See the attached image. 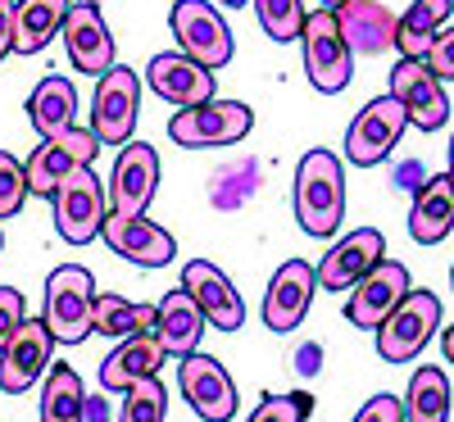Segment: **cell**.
Wrapping results in <instances>:
<instances>
[{
	"mask_svg": "<svg viewBox=\"0 0 454 422\" xmlns=\"http://www.w3.org/2000/svg\"><path fill=\"white\" fill-rule=\"evenodd\" d=\"M295 218L300 227L327 241L340 232L346 223V164H340L332 150H309L295 168Z\"/></svg>",
	"mask_w": 454,
	"mask_h": 422,
	"instance_id": "cell-1",
	"label": "cell"
},
{
	"mask_svg": "<svg viewBox=\"0 0 454 422\" xmlns=\"http://www.w3.org/2000/svg\"><path fill=\"white\" fill-rule=\"evenodd\" d=\"M91 300H96V277L82 263H64L46 277L42 323L51 327L55 345H82L91 336Z\"/></svg>",
	"mask_w": 454,
	"mask_h": 422,
	"instance_id": "cell-2",
	"label": "cell"
},
{
	"mask_svg": "<svg viewBox=\"0 0 454 422\" xmlns=\"http://www.w3.org/2000/svg\"><path fill=\"white\" fill-rule=\"evenodd\" d=\"M300 51H305V73H309V87L318 96H340L350 87L355 55H350L346 36H340V27H336V10L305 14V27H300Z\"/></svg>",
	"mask_w": 454,
	"mask_h": 422,
	"instance_id": "cell-3",
	"label": "cell"
},
{
	"mask_svg": "<svg viewBox=\"0 0 454 422\" xmlns=\"http://www.w3.org/2000/svg\"><path fill=\"white\" fill-rule=\"evenodd\" d=\"M441 327V295L436 291H413L387 314V323L377 327V355L387 363H409L427 350V340Z\"/></svg>",
	"mask_w": 454,
	"mask_h": 422,
	"instance_id": "cell-4",
	"label": "cell"
},
{
	"mask_svg": "<svg viewBox=\"0 0 454 422\" xmlns=\"http://www.w3.org/2000/svg\"><path fill=\"white\" fill-rule=\"evenodd\" d=\"M254 128V109L241 100H205L192 109H177L168 119V137L182 150H209V145H237Z\"/></svg>",
	"mask_w": 454,
	"mask_h": 422,
	"instance_id": "cell-5",
	"label": "cell"
},
{
	"mask_svg": "<svg viewBox=\"0 0 454 422\" xmlns=\"http://www.w3.org/2000/svg\"><path fill=\"white\" fill-rule=\"evenodd\" d=\"M404 128H409V113L400 109L395 96H377L368 100L355 123L346 128V164L355 168H377L382 160L395 155V145L404 141Z\"/></svg>",
	"mask_w": 454,
	"mask_h": 422,
	"instance_id": "cell-6",
	"label": "cell"
},
{
	"mask_svg": "<svg viewBox=\"0 0 454 422\" xmlns=\"http://www.w3.org/2000/svg\"><path fill=\"white\" fill-rule=\"evenodd\" d=\"M137 113H141V78L137 68L114 64L100 73L96 96H91V132L100 145H128L137 132Z\"/></svg>",
	"mask_w": 454,
	"mask_h": 422,
	"instance_id": "cell-7",
	"label": "cell"
},
{
	"mask_svg": "<svg viewBox=\"0 0 454 422\" xmlns=\"http://www.w3.org/2000/svg\"><path fill=\"white\" fill-rule=\"evenodd\" d=\"M177 387H182V400L192 404V413L200 422H232L237 409H241V395H237V381L214 355H182L177 359Z\"/></svg>",
	"mask_w": 454,
	"mask_h": 422,
	"instance_id": "cell-8",
	"label": "cell"
},
{
	"mask_svg": "<svg viewBox=\"0 0 454 422\" xmlns=\"http://www.w3.org/2000/svg\"><path fill=\"white\" fill-rule=\"evenodd\" d=\"M168 27L177 36V51L192 55L196 64H205L214 73L232 64V32H227L223 14L209 5V0H173Z\"/></svg>",
	"mask_w": 454,
	"mask_h": 422,
	"instance_id": "cell-9",
	"label": "cell"
},
{
	"mask_svg": "<svg viewBox=\"0 0 454 422\" xmlns=\"http://www.w3.org/2000/svg\"><path fill=\"white\" fill-rule=\"evenodd\" d=\"M55 232L68 241V246H91L100 237V223L109 214V200H105V186L100 177L87 168L68 173L59 186H55Z\"/></svg>",
	"mask_w": 454,
	"mask_h": 422,
	"instance_id": "cell-10",
	"label": "cell"
},
{
	"mask_svg": "<svg viewBox=\"0 0 454 422\" xmlns=\"http://www.w3.org/2000/svg\"><path fill=\"white\" fill-rule=\"evenodd\" d=\"M96 150H100V141H96V132L91 128H68V132H59V137H46L42 145L32 150V160L23 164V173H27V196H55V186L68 177V173H78V168H87L91 160H96Z\"/></svg>",
	"mask_w": 454,
	"mask_h": 422,
	"instance_id": "cell-11",
	"label": "cell"
},
{
	"mask_svg": "<svg viewBox=\"0 0 454 422\" xmlns=\"http://www.w3.org/2000/svg\"><path fill=\"white\" fill-rule=\"evenodd\" d=\"M160 191V155L155 145L145 141H128L119 150V160H114V173H109V214H123V218H141L150 209Z\"/></svg>",
	"mask_w": 454,
	"mask_h": 422,
	"instance_id": "cell-12",
	"label": "cell"
},
{
	"mask_svg": "<svg viewBox=\"0 0 454 422\" xmlns=\"http://www.w3.org/2000/svg\"><path fill=\"white\" fill-rule=\"evenodd\" d=\"M59 32H64L73 73L100 78V73L114 68V32H109V23H105V14H100L96 0H73Z\"/></svg>",
	"mask_w": 454,
	"mask_h": 422,
	"instance_id": "cell-13",
	"label": "cell"
},
{
	"mask_svg": "<svg viewBox=\"0 0 454 422\" xmlns=\"http://www.w3.org/2000/svg\"><path fill=\"white\" fill-rule=\"evenodd\" d=\"M55 355V336L42 318H23L19 332L10 336V345L0 350V391L5 395H23L32 391L36 381L46 377Z\"/></svg>",
	"mask_w": 454,
	"mask_h": 422,
	"instance_id": "cell-14",
	"label": "cell"
},
{
	"mask_svg": "<svg viewBox=\"0 0 454 422\" xmlns=\"http://www.w3.org/2000/svg\"><path fill=\"white\" fill-rule=\"evenodd\" d=\"M314 291H318L314 263H305V259H286L278 273H273L269 291H263V327L278 332V336L295 332L300 323H305V314H309Z\"/></svg>",
	"mask_w": 454,
	"mask_h": 422,
	"instance_id": "cell-15",
	"label": "cell"
},
{
	"mask_svg": "<svg viewBox=\"0 0 454 422\" xmlns=\"http://www.w3.org/2000/svg\"><path fill=\"white\" fill-rule=\"evenodd\" d=\"M400 100V109L409 113V123L413 128H423V132H436L445 128L450 119V96H445V82L436 78V73H427L423 59H400L391 68V91Z\"/></svg>",
	"mask_w": 454,
	"mask_h": 422,
	"instance_id": "cell-16",
	"label": "cell"
},
{
	"mask_svg": "<svg viewBox=\"0 0 454 422\" xmlns=\"http://www.w3.org/2000/svg\"><path fill=\"white\" fill-rule=\"evenodd\" d=\"M182 291L196 300V309L205 314L209 327H218V332H241L246 327V300L237 295L232 282H227L223 268H214L209 259H192L182 268Z\"/></svg>",
	"mask_w": 454,
	"mask_h": 422,
	"instance_id": "cell-17",
	"label": "cell"
},
{
	"mask_svg": "<svg viewBox=\"0 0 454 422\" xmlns=\"http://www.w3.org/2000/svg\"><path fill=\"white\" fill-rule=\"evenodd\" d=\"M409 286H413V282H409V268H404L400 259H382L368 277H359V282L350 286L346 318H350L355 327H364V332H377V327L387 323V314L409 295Z\"/></svg>",
	"mask_w": 454,
	"mask_h": 422,
	"instance_id": "cell-18",
	"label": "cell"
},
{
	"mask_svg": "<svg viewBox=\"0 0 454 422\" xmlns=\"http://www.w3.org/2000/svg\"><path fill=\"white\" fill-rule=\"evenodd\" d=\"M100 237H105V246H109L114 254L128 259V263H137V268H164V263H173V254H177L173 232H164V227L150 223L145 214H141V218L105 214Z\"/></svg>",
	"mask_w": 454,
	"mask_h": 422,
	"instance_id": "cell-19",
	"label": "cell"
},
{
	"mask_svg": "<svg viewBox=\"0 0 454 422\" xmlns=\"http://www.w3.org/2000/svg\"><path fill=\"white\" fill-rule=\"evenodd\" d=\"M387 259V237L377 232V227H355L350 237H340L327 254H323V263L314 268L318 273V286L323 291H350L359 277H368L377 263Z\"/></svg>",
	"mask_w": 454,
	"mask_h": 422,
	"instance_id": "cell-20",
	"label": "cell"
},
{
	"mask_svg": "<svg viewBox=\"0 0 454 422\" xmlns=\"http://www.w3.org/2000/svg\"><path fill=\"white\" fill-rule=\"evenodd\" d=\"M145 78L150 87H155L160 100H168L173 109H192V105H205L214 100L218 82H214V68L196 64L192 55H182V51H164L145 64Z\"/></svg>",
	"mask_w": 454,
	"mask_h": 422,
	"instance_id": "cell-21",
	"label": "cell"
},
{
	"mask_svg": "<svg viewBox=\"0 0 454 422\" xmlns=\"http://www.w3.org/2000/svg\"><path fill=\"white\" fill-rule=\"evenodd\" d=\"M450 232H454V182L450 173H432L413 186L409 237L419 246H441Z\"/></svg>",
	"mask_w": 454,
	"mask_h": 422,
	"instance_id": "cell-22",
	"label": "cell"
},
{
	"mask_svg": "<svg viewBox=\"0 0 454 422\" xmlns=\"http://www.w3.org/2000/svg\"><path fill=\"white\" fill-rule=\"evenodd\" d=\"M336 27L346 36L350 55H382L395 42V19L382 0H346L336 10Z\"/></svg>",
	"mask_w": 454,
	"mask_h": 422,
	"instance_id": "cell-23",
	"label": "cell"
},
{
	"mask_svg": "<svg viewBox=\"0 0 454 422\" xmlns=\"http://www.w3.org/2000/svg\"><path fill=\"white\" fill-rule=\"evenodd\" d=\"M164 345L150 336V332H137V336H123V345L114 350L105 363H100V391H114L123 395L128 387H137L141 377H155L164 368Z\"/></svg>",
	"mask_w": 454,
	"mask_h": 422,
	"instance_id": "cell-24",
	"label": "cell"
},
{
	"mask_svg": "<svg viewBox=\"0 0 454 422\" xmlns=\"http://www.w3.org/2000/svg\"><path fill=\"white\" fill-rule=\"evenodd\" d=\"M205 327H209V323H205V314L196 309V300L177 286V291H168V295L155 304V332H150V336L164 345L168 359H182V355H192L196 345H200Z\"/></svg>",
	"mask_w": 454,
	"mask_h": 422,
	"instance_id": "cell-25",
	"label": "cell"
},
{
	"mask_svg": "<svg viewBox=\"0 0 454 422\" xmlns=\"http://www.w3.org/2000/svg\"><path fill=\"white\" fill-rule=\"evenodd\" d=\"M73 119H78V91H73L68 78L51 73V78H42V82L32 87V96H27V123H32V132L42 137V141L46 137H59L68 128H78Z\"/></svg>",
	"mask_w": 454,
	"mask_h": 422,
	"instance_id": "cell-26",
	"label": "cell"
},
{
	"mask_svg": "<svg viewBox=\"0 0 454 422\" xmlns=\"http://www.w3.org/2000/svg\"><path fill=\"white\" fill-rule=\"evenodd\" d=\"M454 14V0H413V5L395 19V51L400 59H423L427 46L436 42V32L450 23Z\"/></svg>",
	"mask_w": 454,
	"mask_h": 422,
	"instance_id": "cell-27",
	"label": "cell"
},
{
	"mask_svg": "<svg viewBox=\"0 0 454 422\" xmlns=\"http://www.w3.org/2000/svg\"><path fill=\"white\" fill-rule=\"evenodd\" d=\"M73 0H14V51L19 55H36L46 51L68 14Z\"/></svg>",
	"mask_w": 454,
	"mask_h": 422,
	"instance_id": "cell-28",
	"label": "cell"
},
{
	"mask_svg": "<svg viewBox=\"0 0 454 422\" xmlns=\"http://www.w3.org/2000/svg\"><path fill=\"white\" fill-rule=\"evenodd\" d=\"M91 332L100 336H137V332H155V309L141 300H123V295H114V291H96L91 300Z\"/></svg>",
	"mask_w": 454,
	"mask_h": 422,
	"instance_id": "cell-29",
	"label": "cell"
},
{
	"mask_svg": "<svg viewBox=\"0 0 454 422\" xmlns=\"http://www.w3.org/2000/svg\"><path fill=\"white\" fill-rule=\"evenodd\" d=\"M450 377L436 363H423L409 377V395H404V422H450Z\"/></svg>",
	"mask_w": 454,
	"mask_h": 422,
	"instance_id": "cell-30",
	"label": "cell"
},
{
	"mask_svg": "<svg viewBox=\"0 0 454 422\" xmlns=\"http://www.w3.org/2000/svg\"><path fill=\"white\" fill-rule=\"evenodd\" d=\"M42 422H87V391L78 368L51 363L42 387Z\"/></svg>",
	"mask_w": 454,
	"mask_h": 422,
	"instance_id": "cell-31",
	"label": "cell"
},
{
	"mask_svg": "<svg viewBox=\"0 0 454 422\" xmlns=\"http://www.w3.org/2000/svg\"><path fill=\"white\" fill-rule=\"evenodd\" d=\"M168 418V391L160 372L155 377H141L137 387L123 391V409H119V422H164Z\"/></svg>",
	"mask_w": 454,
	"mask_h": 422,
	"instance_id": "cell-32",
	"label": "cell"
},
{
	"mask_svg": "<svg viewBox=\"0 0 454 422\" xmlns=\"http://www.w3.org/2000/svg\"><path fill=\"white\" fill-rule=\"evenodd\" d=\"M254 14H259V27L269 32V42L286 46V42H300V27H305V5L300 0H250Z\"/></svg>",
	"mask_w": 454,
	"mask_h": 422,
	"instance_id": "cell-33",
	"label": "cell"
},
{
	"mask_svg": "<svg viewBox=\"0 0 454 422\" xmlns=\"http://www.w3.org/2000/svg\"><path fill=\"white\" fill-rule=\"evenodd\" d=\"M309 409H314L309 391H291V395H263L246 422H305V418H309Z\"/></svg>",
	"mask_w": 454,
	"mask_h": 422,
	"instance_id": "cell-34",
	"label": "cell"
},
{
	"mask_svg": "<svg viewBox=\"0 0 454 422\" xmlns=\"http://www.w3.org/2000/svg\"><path fill=\"white\" fill-rule=\"evenodd\" d=\"M27 200V173L19 164V155L0 150V218H14Z\"/></svg>",
	"mask_w": 454,
	"mask_h": 422,
	"instance_id": "cell-35",
	"label": "cell"
},
{
	"mask_svg": "<svg viewBox=\"0 0 454 422\" xmlns=\"http://www.w3.org/2000/svg\"><path fill=\"white\" fill-rule=\"evenodd\" d=\"M423 64H427V73H436L441 82H454V27H441L436 32V42L427 46Z\"/></svg>",
	"mask_w": 454,
	"mask_h": 422,
	"instance_id": "cell-36",
	"label": "cell"
},
{
	"mask_svg": "<svg viewBox=\"0 0 454 422\" xmlns=\"http://www.w3.org/2000/svg\"><path fill=\"white\" fill-rule=\"evenodd\" d=\"M350 422H404V400L391 395V391L387 395H372Z\"/></svg>",
	"mask_w": 454,
	"mask_h": 422,
	"instance_id": "cell-37",
	"label": "cell"
},
{
	"mask_svg": "<svg viewBox=\"0 0 454 422\" xmlns=\"http://www.w3.org/2000/svg\"><path fill=\"white\" fill-rule=\"evenodd\" d=\"M19 323H23V291L0 286V350L10 345V336L19 332Z\"/></svg>",
	"mask_w": 454,
	"mask_h": 422,
	"instance_id": "cell-38",
	"label": "cell"
},
{
	"mask_svg": "<svg viewBox=\"0 0 454 422\" xmlns=\"http://www.w3.org/2000/svg\"><path fill=\"white\" fill-rule=\"evenodd\" d=\"M14 55V0H0V59Z\"/></svg>",
	"mask_w": 454,
	"mask_h": 422,
	"instance_id": "cell-39",
	"label": "cell"
},
{
	"mask_svg": "<svg viewBox=\"0 0 454 422\" xmlns=\"http://www.w3.org/2000/svg\"><path fill=\"white\" fill-rule=\"evenodd\" d=\"M318 363H323V350L318 345H305L300 350V372H318Z\"/></svg>",
	"mask_w": 454,
	"mask_h": 422,
	"instance_id": "cell-40",
	"label": "cell"
},
{
	"mask_svg": "<svg viewBox=\"0 0 454 422\" xmlns=\"http://www.w3.org/2000/svg\"><path fill=\"white\" fill-rule=\"evenodd\" d=\"M441 350H445V363H454V323L441 332Z\"/></svg>",
	"mask_w": 454,
	"mask_h": 422,
	"instance_id": "cell-41",
	"label": "cell"
},
{
	"mask_svg": "<svg viewBox=\"0 0 454 422\" xmlns=\"http://www.w3.org/2000/svg\"><path fill=\"white\" fill-rule=\"evenodd\" d=\"M87 418L91 422H105V400H87Z\"/></svg>",
	"mask_w": 454,
	"mask_h": 422,
	"instance_id": "cell-42",
	"label": "cell"
},
{
	"mask_svg": "<svg viewBox=\"0 0 454 422\" xmlns=\"http://www.w3.org/2000/svg\"><path fill=\"white\" fill-rule=\"evenodd\" d=\"M346 0H318V10H340Z\"/></svg>",
	"mask_w": 454,
	"mask_h": 422,
	"instance_id": "cell-43",
	"label": "cell"
},
{
	"mask_svg": "<svg viewBox=\"0 0 454 422\" xmlns=\"http://www.w3.org/2000/svg\"><path fill=\"white\" fill-rule=\"evenodd\" d=\"M445 150H450V168H445V173H450V182H454V137H450V145H445Z\"/></svg>",
	"mask_w": 454,
	"mask_h": 422,
	"instance_id": "cell-44",
	"label": "cell"
},
{
	"mask_svg": "<svg viewBox=\"0 0 454 422\" xmlns=\"http://www.w3.org/2000/svg\"><path fill=\"white\" fill-rule=\"evenodd\" d=\"M0 250H5V232H0Z\"/></svg>",
	"mask_w": 454,
	"mask_h": 422,
	"instance_id": "cell-45",
	"label": "cell"
},
{
	"mask_svg": "<svg viewBox=\"0 0 454 422\" xmlns=\"http://www.w3.org/2000/svg\"><path fill=\"white\" fill-rule=\"evenodd\" d=\"M450 282H454V268H450Z\"/></svg>",
	"mask_w": 454,
	"mask_h": 422,
	"instance_id": "cell-46",
	"label": "cell"
}]
</instances>
